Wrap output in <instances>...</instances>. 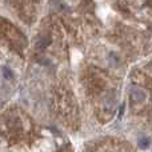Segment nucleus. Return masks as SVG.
<instances>
[{
  "label": "nucleus",
  "instance_id": "1",
  "mask_svg": "<svg viewBox=\"0 0 152 152\" xmlns=\"http://www.w3.org/2000/svg\"><path fill=\"white\" fill-rule=\"evenodd\" d=\"M0 32H1L0 39H5L8 43H12L13 47H16L18 50H21L26 39H24V36L15 27H12L10 23H7V21H4V23L0 24Z\"/></svg>",
  "mask_w": 152,
  "mask_h": 152
},
{
  "label": "nucleus",
  "instance_id": "2",
  "mask_svg": "<svg viewBox=\"0 0 152 152\" xmlns=\"http://www.w3.org/2000/svg\"><path fill=\"white\" fill-rule=\"evenodd\" d=\"M139 147L142 148H148L150 147V139L147 136H143L139 139Z\"/></svg>",
  "mask_w": 152,
  "mask_h": 152
},
{
  "label": "nucleus",
  "instance_id": "3",
  "mask_svg": "<svg viewBox=\"0 0 152 152\" xmlns=\"http://www.w3.org/2000/svg\"><path fill=\"white\" fill-rule=\"evenodd\" d=\"M4 75L7 76V77H11V76H12V75H11V71L8 68H4Z\"/></svg>",
  "mask_w": 152,
  "mask_h": 152
}]
</instances>
